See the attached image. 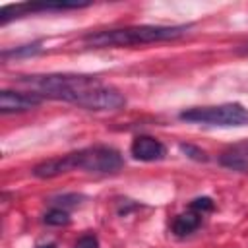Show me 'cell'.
Wrapping results in <instances>:
<instances>
[{
	"label": "cell",
	"mask_w": 248,
	"mask_h": 248,
	"mask_svg": "<svg viewBox=\"0 0 248 248\" xmlns=\"http://www.w3.org/2000/svg\"><path fill=\"white\" fill-rule=\"evenodd\" d=\"M124 165L122 155L108 145H95L85 147L56 159L43 161L33 167L31 174L37 178H54L72 170H87V172H116Z\"/></svg>",
	"instance_id": "cell-2"
},
{
	"label": "cell",
	"mask_w": 248,
	"mask_h": 248,
	"mask_svg": "<svg viewBox=\"0 0 248 248\" xmlns=\"http://www.w3.org/2000/svg\"><path fill=\"white\" fill-rule=\"evenodd\" d=\"M37 248H56V244H43V246H37Z\"/></svg>",
	"instance_id": "cell-15"
},
{
	"label": "cell",
	"mask_w": 248,
	"mask_h": 248,
	"mask_svg": "<svg viewBox=\"0 0 248 248\" xmlns=\"http://www.w3.org/2000/svg\"><path fill=\"white\" fill-rule=\"evenodd\" d=\"M178 118L184 122H194V124L238 128V126H248V108L240 103H223L215 107H194V108L182 110Z\"/></svg>",
	"instance_id": "cell-4"
},
{
	"label": "cell",
	"mask_w": 248,
	"mask_h": 248,
	"mask_svg": "<svg viewBox=\"0 0 248 248\" xmlns=\"http://www.w3.org/2000/svg\"><path fill=\"white\" fill-rule=\"evenodd\" d=\"M43 221H45L46 225H52V227H62V225H68V223H70V215H68L66 209L54 207V209H50V211L45 213Z\"/></svg>",
	"instance_id": "cell-9"
},
{
	"label": "cell",
	"mask_w": 248,
	"mask_h": 248,
	"mask_svg": "<svg viewBox=\"0 0 248 248\" xmlns=\"http://www.w3.org/2000/svg\"><path fill=\"white\" fill-rule=\"evenodd\" d=\"M41 50V45L39 43H33V45H23V46H17L14 50H4L2 52V58L8 60V58H19V56H31V54H37Z\"/></svg>",
	"instance_id": "cell-10"
},
{
	"label": "cell",
	"mask_w": 248,
	"mask_h": 248,
	"mask_svg": "<svg viewBox=\"0 0 248 248\" xmlns=\"http://www.w3.org/2000/svg\"><path fill=\"white\" fill-rule=\"evenodd\" d=\"M200 223H202V213L190 209L186 213L176 215V219L172 221V232L176 236H186V234L194 232L200 227Z\"/></svg>",
	"instance_id": "cell-7"
},
{
	"label": "cell",
	"mask_w": 248,
	"mask_h": 248,
	"mask_svg": "<svg viewBox=\"0 0 248 248\" xmlns=\"http://www.w3.org/2000/svg\"><path fill=\"white\" fill-rule=\"evenodd\" d=\"M219 163L227 169H232V170H238V172H248V159L242 155V153H223L219 157Z\"/></svg>",
	"instance_id": "cell-8"
},
{
	"label": "cell",
	"mask_w": 248,
	"mask_h": 248,
	"mask_svg": "<svg viewBox=\"0 0 248 248\" xmlns=\"http://www.w3.org/2000/svg\"><path fill=\"white\" fill-rule=\"evenodd\" d=\"M21 85H27L31 93L43 99H56L74 103L81 108L93 110L105 83L95 76L78 74H46V76H21L17 78Z\"/></svg>",
	"instance_id": "cell-1"
},
{
	"label": "cell",
	"mask_w": 248,
	"mask_h": 248,
	"mask_svg": "<svg viewBox=\"0 0 248 248\" xmlns=\"http://www.w3.org/2000/svg\"><path fill=\"white\" fill-rule=\"evenodd\" d=\"M236 52H238V54H248V43H246V45H240V46L236 48Z\"/></svg>",
	"instance_id": "cell-14"
},
{
	"label": "cell",
	"mask_w": 248,
	"mask_h": 248,
	"mask_svg": "<svg viewBox=\"0 0 248 248\" xmlns=\"http://www.w3.org/2000/svg\"><path fill=\"white\" fill-rule=\"evenodd\" d=\"M190 209L198 211V213H203V211H211L213 209V200L203 196V198H196L190 202Z\"/></svg>",
	"instance_id": "cell-12"
},
{
	"label": "cell",
	"mask_w": 248,
	"mask_h": 248,
	"mask_svg": "<svg viewBox=\"0 0 248 248\" xmlns=\"http://www.w3.org/2000/svg\"><path fill=\"white\" fill-rule=\"evenodd\" d=\"M130 153L134 155V159L138 161H161L167 155V147L153 136H136L132 145H130Z\"/></svg>",
	"instance_id": "cell-6"
},
{
	"label": "cell",
	"mask_w": 248,
	"mask_h": 248,
	"mask_svg": "<svg viewBox=\"0 0 248 248\" xmlns=\"http://www.w3.org/2000/svg\"><path fill=\"white\" fill-rule=\"evenodd\" d=\"M178 147H180V151H182V153H186V157H190V159H194V161H200V163L209 161L207 153H205L203 149H200V147L192 145V143H180Z\"/></svg>",
	"instance_id": "cell-11"
},
{
	"label": "cell",
	"mask_w": 248,
	"mask_h": 248,
	"mask_svg": "<svg viewBox=\"0 0 248 248\" xmlns=\"http://www.w3.org/2000/svg\"><path fill=\"white\" fill-rule=\"evenodd\" d=\"M188 31L186 25H134L122 29H105L97 33H87L83 43L95 48L105 46H132V45H147L159 41L178 39Z\"/></svg>",
	"instance_id": "cell-3"
},
{
	"label": "cell",
	"mask_w": 248,
	"mask_h": 248,
	"mask_svg": "<svg viewBox=\"0 0 248 248\" xmlns=\"http://www.w3.org/2000/svg\"><path fill=\"white\" fill-rule=\"evenodd\" d=\"M43 103V97L37 93H25V91H12L2 89L0 91V110L4 114L8 112H25Z\"/></svg>",
	"instance_id": "cell-5"
},
{
	"label": "cell",
	"mask_w": 248,
	"mask_h": 248,
	"mask_svg": "<svg viewBox=\"0 0 248 248\" xmlns=\"http://www.w3.org/2000/svg\"><path fill=\"white\" fill-rule=\"evenodd\" d=\"M74 248H99V240L95 234H83L78 238V242L74 244Z\"/></svg>",
	"instance_id": "cell-13"
}]
</instances>
